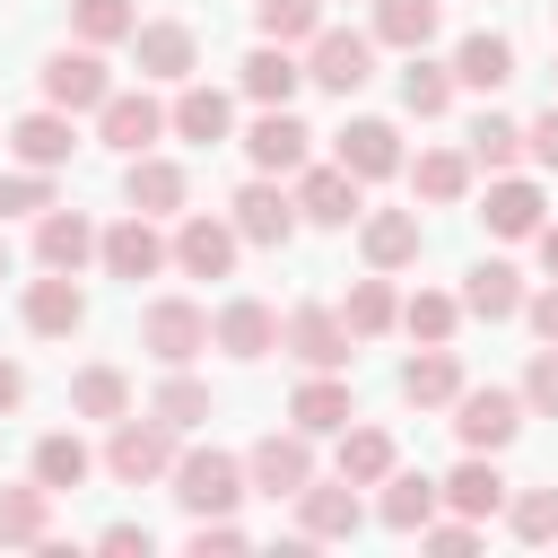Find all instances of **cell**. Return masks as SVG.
Segmentation results:
<instances>
[{
	"mask_svg": "<svg viewBox=\"0 0 558 558\" xmlns=\"http://www.w3.org/2000/svg\"><path fill=\"white\" fill-rule=\"evenodd\" d=\"M523 148H532V157H541V166H558V105H549V113H541V122H532V131H523Z\"/></svg>",
	"mask_w": 558,
	"mask_h": 558,
	"instance_id": "50",
	"label": "cell"
},
{
	"mask_svg": "<svg viewBox=\"0 0 558 558\" xmlns=\"http://www.w3.org/2000/svg\"><path fill=\"white\" fill-rule=\"evenodd\" d=\"M340 323H349V340H375V331H392V323H401V305H392V288H384V279H357V288H349V305H340Z\"/></svg>",
	"mask_w": 558,
	"mask_h": 558,
	"instance_id": "37",
	"label": "cell"
},
{
	"mask_svg": "<svg viewBox=\"0 0 558 558\" xmlns=\"http://www.w3.org/2000/svg\"><path fill=\"white\" fill-rule=\"evenodd\" d=\"M384 471H392V436H384V427H340V480L375 488Z\"/></svg>",
	"mask_w": 558,
	"mask_h": 558,
	"instance_id": "36",
	"label": "cell"
},
{
	"mask_svg": "<svg viewBox=\"0 0 558 558\" xmlns=\"http://www.w3.org/2000/svg\"><path fill=\"white\" fill-rule=\"evenodd\" d=\"M70 410H78V418H122V410H131V384H122V366H87V375L70 384Z\"/></svg>",
	"mask_w": 558,
	"mask_h": 558,
	"instance_id": "38",
	"label": "cell"
},
{
	"mask_svg": "<svg viewBox=\"0 0 558 558\" xmlns=\"http://www.w3.org/2000/svg\"><path fill=\"white\" fill-rule=\"evenodd\" d=\"M174 262H183L192 279H227V270H235V227L209 218V209L183 218V227H174Z\"/></svg>",
	"mask_w": 558,
	"mask_h": 558,
	"instance_id": "11",
	"label": "cell"
},
{
	"mask_svg": "<svg viewBox=\"0 0 558 558\" xmlns=\"http://www.w3.org/2000/svg\"><path fill=\"white\" fill-rule=\"evenodd\" d=\"M70 26H78V44H122L140 26V9L131 0H70Z\"/></svg>",
	"mask_w": 558,
	"mask_h": 558,
	"instance_id": "42",
	"label": "cell"
},
{
	"mask_svg": "<svg viewBox=\"0 0 558 558\" xmlns=\"http://www.w3.org/2000/svg\"><path fill=\"white\" fill-rule=\"evenodd\" d=\"M17 401H26V366H17V357H0V410H17Z\"/></svg>",
	"mask_w": 558,
	"mask_h": 558,
	"instance_id": "52",
	"label": "cell"
},
{
	"mask_svg": "<svg viewBox=\"0 0 558 558\" xmlns=\"http://www.w3.org/2000/svg\"><path fill=\"white\" fill-rule=\"evenodd\" d=\"M209 340H218L227 357H270V349H279V314H270L262 296H235V305L209 323Z\"/></svg>",
	"mask_w": 558,
	"mask_h": 558,
	"instance_id": "15",
	"label": "cell"
},
{
	"mask_svg": "<svg viewBox=\"0 0 558 558\" xmlns=\"http://www.w3.org/2000/svg\"><path fill=\"white\" fill-rule=\"evenodd\" d=\"M148 418H166L174 436H183V427H201V418H209V384H192V375H166V384H157V401H148Z\"/></svg>",
	"mask_w": 558,
	"mask_h": 558,
	"instance_id": "40",
	"label": "cell"
},
{
	"mask_svg": "<svg viewBox=\"0 0 558 558\" xmlns=\"http://www.w3.org/2000/svg\"><path fill=\"white\" fill-rule=\"evenodd\" d=\"M523 314H532V331H541V340H558V279H549V288H541Z\"/></svg>",
	"mask_w": 558,
	"mask_h": 558,
	"instance_id": "51",
	"label": "cell"
},
{
	"mask_svg": "<svg viewBox=\"0 0 558 558\" xmlns=\"http://www.w3.org/2000/svg\"><path fill=\"white\" fill-rule=\"evenodd\" d=\"M244 480H253L262 497H296V488L314 480V453H305V427H296V436H262V445L244 453Z\"/></svg>",
	"mask_w": 558,
	"mask_h": 558,
	"instance_id": "9",
	"label": "cell"
},
{
	"mask_svg": "<svg viewBox=\"0 0 558 558\" xmlns=\"http://www.w3.org/2000/svg\"><path fill=\"white\" fill-rule=\"evenodd\" d=\"M35 253H44V270H78V262L96 253V227H87L78 209H44V227H35Z\"/></svg>",
	"mask_w": 558,
	"mask_h": 558,
	"instance_id": "25",
	"label": "cell"
},
{
	"mask_svg": "<svg viewBox=\"0 0 558 558\" xmlns=\"http://www.w3.org/2000/svg\"><path fill=\"white\" fill-rule=\"evenodd\" d=\"M122 192H131V209H140V218H166V209H183V166H166V157H148V148H140Z\"/></svg>",
	"mask_w": 558,
	"mask_h": 558,
	"instance_id": "24",
	"label": "cell"
},
{
	"mask_svg": "<svg viewBox=\"0 0 558 558\" xmlns=\"http://www.w3.org/2000/svg\"><path fill=\"white\" fill-rule=\"evenodd\" d=\"M166 436H174L166 418H131V410H122V418H113V445H105V471L131 480V488L166 480V471H174V445H166Z\"/></svg>",
	"mask_w": 558,
	"mask_h": 558,
	"instance_id": "1",
	"label": "cell"
},
{
	"mask_svg": "<svg viewBox=\"0 0 558 558\" xmlns=\"http://www.w3.org/2000/svg\"><path fill=\"white\" fill-rule=\"evenodd\" d=\"M410 183H418V201H462V183H471V157H453V148H427V157L410 166Z\"/></svg>",
	"mask_w": 558,
	"mask_h": 558,
	"instance_id": "44",
	"label": "cell"
},
{
	"mask_svg": "<svg viewBox=\"0 0 558 558\" xmlns=\"http://www.w3.org/2000/svg\"><path fill=\"white\" fill-rule=\"evenodd\" d=\"M401 105H410L418 122H436V113L453 105V70H445V61H427V52H410V70H401Z\"/></svg>",
	"mask_w": 558,
	"mask_h": 558,
	"instance_id": "33",
	"label": "cell"
},
{
	"mask_svg": "<svg viewBox=\"0 0 558 558\" xmlns=\"http://www.w3.org/2000/svg\"><path fill=\"white\" fill-rule=\"evenodd\" d=\"M0 279H9V244H0Z\"/></svg>",
	"mask_w": 558,
	"mask_h": 558,
	"instance_id": "55",
	"label": "cell"
},
{
	"mask_svg": "<svg viewBox=\"0 0 558 558\" xmlns=\"http://www.w3.org/2000/svg\"><path fill=\"white\" fill-rule=\"evenodd\" d=\"M253 26H262V44H314L323 0H262V9H253Z\"/></svg>",
	"mask_w": 558,
	"mask_h": 558,
	"instance_id": "39",
	"label": "cell"
},
{
	"mask_svg": "<svg viewBox=\"0 0 558 558\" xmlns=\"http://www.w3.org/2000/svg\"><path fill=\"white\" fill-rule=\"evenodd\" d=\"M506 523H514L523 541H558V488H523V497L506 506Z\"/></svg>",
	"mask_w": 558,
	"mask_h": 558,
	"instance_id": "46",
	"label": "cell"
},
{
	"mask_svg": "<svg viewBox=\"0 0 558 558\" xmlns=\"http://www.w3.org/2000/svg\"><path fill=\"white\" fill-rule=\"evenodd\" d=\"M96 253H105V270H113V279H131V288L166 270V235H157L140 209H131V218H113V227L96 235Z\"/></svg>",
	"mask_w": 558,
	"mask_h": 558,
	"instance_id": "6",
	"label": "cell"
},
{
	"mask_svg": "<svg viewBox=\"0 0 558 558\" xmlns=\"http://www.w3.org/2000/svg\"><path fill=\"white\" fill-rule=\"evenodd\" d=\"M87 323V296H78V270H52V279H35L26 288V331H44V340H61V331H78Z\"/></svg>",
	"mask_w": 558,
	"mask_h": 558,
	"instance_id": "14",
	"label": "cell"
},
{
	"mask_svg": "<svg viewBox=\"0 0 558 558\" xmlns=\"http://www.w3.org/2000/svg\"><path fill=\"white\" fill-rule=\"evenodd\" d=\"M131 44H140V78H192V61H201L192 26H174V17H157V26H131Z\"/></svg>",
	"mask_w": 558,
	"mask_h": 558,
	"instance_id": "17",
	"label": "cell"
},
{
	"mask_svg": "<svg viewBox=\"0 0 558 558\" xmlns=\"http://www.w3.org/2000/svg\"><path fill=\"white\" fill-rule=\"evenodd\" d=\"M453 392H462V366L445 357V340H436L427 357H410V366H401V401H418V410H445Z\"/></svg>",
	"mask_w": 558,
	"mask_h": 558,
	"instance_id": "30",
	"label": "cell"
},
{
	"mask_svg": "<svg viewBox=\"0 0 558 558\" xmlns=\"http://www.w3.org/2000/svg\"><path fill=\"white\" fill-rule=\"evenodd\" d=\"M105 96H113V78H105L96 44H87V52H52V61H44V105L87 113V105H105Z\"/></svg>",
	"mask_w": 558,
	"mask_h": 558,
	"instance_id": "8",
	"label": "cell"
},
{
	"mask_svg": "<svg viewBox=\"0 0 558 558\" xmlns=\"http://www.w3.org/2000/svg\"><path fill=\"white\" fill-rule=\"evenodd\" d=\"M26 209H52V183H44V166H26V174H0V218H26Z\"/></svg>",
	"mask_w": 558,
	"mask_h": 558,
	"instance_id": "47",
	"label": "cell"
},
{
	"mask_svg": "<svg viewBox=\"0 0 558 558\" xmlns=\"http://www.w3.org/2000/svg\"><path fill=\"white\" fill-rule=\"evenodd\" d=\"M453 78H462V87H506V78H514V44H506V35H488V26H480V35H462Z\"/></svg>",
	"mask_w": 558,
	"mask_h": 558,
	"instance_id": "27",
	"label": "cell"
},
{
	"mask_svg": "<svg viewBox=\"0 0 558 558\" xmlns=\"http://www.w3.org/2000/svg\"><path fill=\"white\" fill-rule=\"evenodd\" d=\"M436 0H375V35L384 44H401V52H427V35H436Z\"/></svg>",
	"mask_w": 558,
	"mask_h": 558,
	"instance_id": "32",
	"label": "cell"
},
{
	"mask_svg": "<svg viewBox=\"0 0 558 558\" xmlns=\"http://www.w3.org/2000/svg\"><path fill=\"white\" fill-rule=\"evenodd\" d=\"M418 244H427L418 209H375V218H366V262H375V270H401V262H418Z\"/></svg>",
	"mask_w": 558,
	"mask_h": 558,
	"instance_id": "22",
	"label": "cell"
},
{
	"mask_svg": "<svg viewBox=\"0 0 558 558\" xmlns=\"http://www.w3.org/2000/svg\"><path fill=\"white\" fill-rule=\"evenodd\" d=\"M296 523H305V541H349V532L366 523L357 480H305V488H296Z\"/></svg>",
	"mask_w": 558,
	"mask_h": 558,
	"instance_id": "7",
	"label": "cell"
},
{
	"mask_svg": "<svg viewBox=\"0 0 558 558\" xmlns=\"http://www.w3.org/2000/svg\"><path fill=\"white\" fill-rule=\"evenodd\" d=\"M305 78L331 87V96H357V87L375 78V44L349 35V26H314V61H305Z\"/></svg>",
	"mask_w": 558,
	"mask_h": 558,
	"instance_id": "4",
	"label": "cell"
},
{
	"mask_svg": "<svg viewBox=\"0 0 558 558\" xmlns=\"http://www.w3.org/2000/svg\"><path fill=\"white\" fill-rule=\"evenodd\" d=\"M279 340H288L305 366H349V323L323 314V305H296V314L279 323Z\"/></svg>",
	"mask_w": 558,
	"mask_h": 558,
	"instance_id": "16",
	"label": "cell"
},
{
	"mask_svg": "<svg viewBox=\"0 0 558 558\" xmlns=\"http://www.w3.org/2000/svg\"><path fill=\"white\" fill-rule=\"evenodd\" d=\"M235 235H244V244H288V235H296V201H288L279 183H244V192H235Z\"/></svg>",
	"mask_w": 558,
	"mask_h": 558,
	"instance_id": "13",
	"label": "cell"
},
{
	"mask_svg": "<svg viewBox=\"0 0 558 558\" xmlns=\"http://www.w3.org/2000/svg\"><path fill=\"white\" fill-rule=\"evenodd\" d=\"M9 140H17V157H26V166H44V174H52V166H70V148H78V131H70V113H61V105L26 113Z\"/></svg>",
	"mask_w": 558,
	"mask_h": 558,
	"instance_id": "21",
	"label": "cell"
},
{
	"mask_svg": "<svg viewBox=\"0 0 558 558\" xmlns=\"http://www.w3.org/2000/svg\"><path fill=\"white\" fill-rule=\"evenodd\" d=\"M140 349H148L157 366H192V357L209 349V314L183 305V296H157V305L140 314Z\"/></svg>",
	"mask_w": 558,
	"mask_h": 558,
	"instance_id": "2",
	"label": "cell"
},
{
	"mask_svg": "<svg viewBox=\"0 0 558 558\" xmlns=\"http://www.w3.org/2000/svg\"><path fill=\"white\" fill-rule=\"evenodd\" d=\"M296 209H305L314 227H349V218H357V174H349L340 157H331V166H314V174L296 183Z\"/></svg>",
	"mask_w": 558,
	"mask_h": 558,
	"instance_id": "19",
	"label": "cell"
},
{
	"mask_svg": "<svg viewBox=\"0 0 558 558\" xmlns=\"http://www.w3.org/2000/svg\"><path fill=\"white\" fill-rule=\"evenodd\" d=\"M305 140H314V131H305L288 105H262V122L244 131V157H253L262 174H296V166H305Z\"/></svg>",
	"mask_w": 558,
	"mask_h": 558,
	"instance_id": "10",
	"label": "cell"
},
{
	"mask_svg": "<svg viewBox=\"0 0 558 558\" xmlns=\"http://www.w3.org/2000/svg\"><path fill=\"white\" fill-rule=\"evenodd\" d=\"M436 497H445L453 514H471V523H480V514H497V506H506V480H497V462H488V453H471L453 480H436Z\"/></svg>",
	"mask_w": 558,
	"mask_h": 558,
	"instance_id": "23",
	"label": "cell"
},
{
	"mask_svg": "<svg viewBox=\"0 0 558 558\" xmlns=\"http://www.w3.org/2000/svg\"><path fill=\"white\" fill-rule=\"evenodd\" d=\"M436 514V480L427 471H384V523L392 532H418Z\"/></svg>",
	"mask_w": 558,
	"mask_h": 558,
	"instance_id": "31",
	"label": "cell"
},
{
	"mask_svg": "<svg viewBox=\"0 0 558 558\" xmlns=\"http://www.w3.org/2000/svg\"><path fill=\"white\" fill-rule=\"evenodd\" d=\"M44 506H52V488L35 480V488H0V541H44Z\"/></svg>",
	"mask_w": 558,
	"mask_h": 558,
	"instance_id": "41",
	"label": "cell"
},
{
	"mask_svg": "<svg viewBox=\"0 0 558 558\" xmlns=\"http://www.w3.org/2000/svg\"><path fill=\"white\" fill-rule=\"evenodd\" d=\"M87 471H96V453H87V445H78V436H70V427H61V436H44V445H35V480H44V488H52V497H61V488H78V480H87Z\"/></svg>",
	"mask_w": 558,
	"mask_h": 558,
	"instance_id": "35",
	"label": "cell"
},
{
	"mask_svg": "<svg viewBox=\"0 0 558 558\" xmlns=\"http://www.w3.org/2000/svg\"><path fill=\"white\" fill-rule=\"evenodd\" d=\"M288 418H296L305 436H340V427L357 418V401H349V384H340V366H314V384H296V401H288Z\"/></svg>",
	"mask_w": 558,
	"mask_h": 558,
	"instance_id": "12",
	"label": "cell"
},
{
	"mask_svg": "<svg viewBox=\"0 0 558 558\" xmlns=\"http://www.w3.org/2000/svg\"><path fill=\"white\" fill-rule=\"evenodd\" d=\"M462 305H471L480 323H506V314H523V279H514V262H480V270L462 279Z\"/></svg>",
	"mask_w": 558,
	"mask_h": 558,
	"instance_id": "26",
	"label": "cell"
},
{
	"mask_svg": "<svg viewBox=\"0 0 558 558\" xmlns=\"http://www.w3.org/2000/svg\"><path fill=\"white\" fill-rule=\"evenodd\" d=\"M227 113H235V105H227V96H218V87H183V96H174V113H166V122H174V131H183V140H192V148H218V140H227Z\"/></svg>",
	"mask_w": 558,
	"mask_h": 558,
	"instance_id": "29",
	"label": "cell"
},
{
	"mask_svg": "<svg viewBox=\"0 0 558 558\" xmlns=\"http://www.w3.org/2000/svg\"><path fill=\"white\" fill-rule=\"evenodd\" d=\"M480 218H488V235H532V227H541V192L506 174V183H488V209H480Z\"/></svg>",
	"mask_w": 558,
	"mask_h": 558,
	"instance_id": "34",
	"label": "cell"
},
{
	"mask_svg": "<svg viewBox=\"0 0 558 558\" xmlns=\"http://www.w3.org/2000/svg\"><path fill=\"white\" fill-rule=\"evenodd\" d=\"M453 314H462V305H453V296H445V288H418V296H410V305H401V331H410V340H427V349H436V340H453Z\"/></svg>",
	"mask_w": 558,
	"mask_h": 558,
	"instance_id": "45",
	"label": "cell"
},
{
	"mask_svg": "<svg viewBox=\"0 0 558 558\" xmlns=\"http://www.w3.org/2000/svg\"><path fill=\"white\" fill-rule=\"evenodd\" d=\"M523 410H541V418H558V340L532 357V375H523Z\"/></svg>",
	"mask_w": 558,
	"mask_h": 558,
	"instance_id": "48",
	"label": "cell"
},
{
	"mask_svg": "<svg viewBox=\"0 0 558 558\" xmlns=\"http://www.w3.org/2000/svg\"><path fill=\"white\" fill-rule=\"evenodd\" d=\"M532 235H541V270L558 279V227H532Z\"/></svg>",
	"mask_w": 558,
	"mask_h": 558,
	"instance_id": "54",
	"label": "cell"
},
{
	"mask_svg": "<svg viewBox=\"0 0 558 558\" xmlns=\"http://www.w3.org/2000/svg\"><path fill=\"white\" fill-rule=\"evenodd\" d=\"M340 166H349L357 183L401 174V131H392V122H349V131H340Z\"/></svg>",
	"mask_w": 558,
	"mask_h": 558,
	"instance_id": "20",
	"label": "cell"
},
{
	"mask_svg": "<svg viewBox=\"0 0 558 558\" xmlns=\"http://www.w3.org/2000/svg\"><path fill=\"white\" fill-rule=\"evenodd\" d=\"M296 78H305V70L288 61V44H253V52H244V96H253V105H288Z\"/></svg>",
	"mask_w": 558,
	"mask_h": 558,
	"instance_id": "28",
	"label": "cell"
},
{
	"mask_svg": "<svg viewBox=\"0 0 558 558\" xmlns=\"http://www.w3.org/2000/svg\"><path fill=\"white\" fill-rule=\"evenodd\" d=\"M105 549H148V523H105Z\"/></svg>",
	"mask_w": 558,
	"mask_h": 558,
	"instance_id": "53",
	"label": "cell"
},
{
	"mask_svg": "<svg viewBox=\"0 0 558 558\" xmlns=\"http://www.w3.org/2000/svg\"><path fill=\"white\" fill-rule=\"evenodd\" d=\"M174 497H183L192 514H227V506L244 497V462H235V453H218V445H201V453H183V462H174Z\"/></svg>",
	"mask_w": 558,
	"mask_h": 558,
	"instance_id": "3",
	"label": "cell"
},
{
	"mask_svg": "<svg viewBox=\"0 0 558 558\" xmlns=\"http://www.w3.org/2000/svg\"><path fill=\"white\" fill-rule=\"evenodd\" d=\"M418 541H427V549H445V558H462L480 532H471V514H453V523H436V514H427V523H418Z\"/></svg>",
	"mask_w": 558,
	"mask_h": 558,
	"instance_id": "49",
	"label": "cell"
},
{
	"mask_svg": "<svg viewBox=\"0 0 558 558\" xmlns=\"http://www.w3.org/2000/svg\"><path fill=\"white\" fill-rule=\"evenodd\" d=\"M514 427H523V401L514 392H453V436L471 445V453H497V445H514Z\"/></svg>",
	"mask_w": 558,
	"mask_h": 558,
	"instance_id": "5",
	"label": "cell"
},
{
	"mask_svg": "<svg viewBox=\"0 0 558 558\" xmlns=\"http://www.w3.org/2000/svg\"><path fill=\"white\" fill-rule=\"evenodd\" d=\"M471 157H480L488 174H506V166L523 157V122H506V113H480V122H471Z\"/></svg>",
	"mask_w": 558,
	"mask_h": 558,
	"instance_id": "43",
	"label": "cell"
},
{
	"mask_svg": "<svg viewBox=\"0 0 558 558\" xmlns=\"http://www.w3.org/2000/svg\"><path fill=\"white\" fill-rule=\"evenodd\" d=\"M96 122H105V148L140 157V148L166 131V105H157V96H105V105H96Z\"/></svg>",
	"mask_w": 558,
	"mask_h": 558,
	"instance_id": "18",
	"label": "cell"
}]
</instances>
